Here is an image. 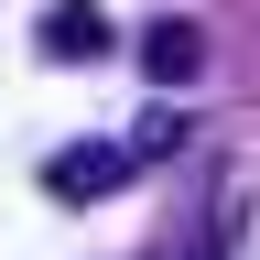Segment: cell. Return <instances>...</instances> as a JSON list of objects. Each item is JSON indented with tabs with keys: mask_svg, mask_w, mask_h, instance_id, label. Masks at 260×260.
I'll return each mask as SVG.
<instances>
[{
	"mask_svg": "<svg viewBox=\"0 0 260 260\" xmlns=\"http://www.w3.org/2000/svg\"><path fill=\"white\" fill-rule=\"evenodd\" d=\"M141 65H152V76H162V87H184V76H195V65H206V32H195L184 11H162V22L141 32Z\"/></svg>",
	"mask_w": 260,
	"mask_h": 260,
	"instance_id": "6da1fadb",
	"label": "cell"
},
{
	"mask_svg": "<svg viewBox=\"0 0 260 260\" xmlns=\"http://www.w3.org/2000/svg\"><path fill=\"white\" fill-rule=\"evenodd\" d=\"M44 44H54L65 65H87L98 44H109V22H98V0H54V22H44Z\"/></svg>",
	"mask_w": 260,
	"mask_h": 260,
	"instance_id": "3957f363",
	"label": "cell"
},
{
	"mask_svg": "<svg viewBox=\"0 0 260 260\" xmlns=\"http://www.w3.org/2000/svg\"><path fill=\"white\" fill-rule=\"evenodd\" d=\"M130 162H141L130 141H98V152H65V162H54V195H109V184L130 174Z\"/></svg>",
	"mask_w": 260,
	"mask_h": 260,
	"instance_id": "7a4b0ae2",
	"label": "cell"
}]
</instances>
